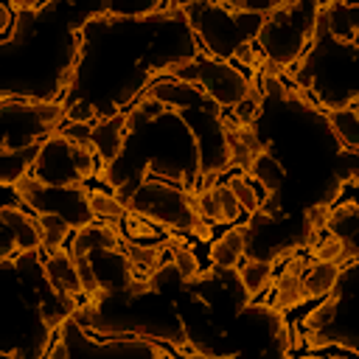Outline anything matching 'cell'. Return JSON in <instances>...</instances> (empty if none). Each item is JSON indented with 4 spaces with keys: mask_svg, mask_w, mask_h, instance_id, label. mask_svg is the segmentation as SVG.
<instances>
[{
    "mask_svg": "<svg viewBox=\"0 0 359 359\" xmlns=\"http://www.w3.org/2000/svg\"><path fill=\"white\" fill-rule=\"evenodd\" d=\"M180 11L188 17L194 34L205 42V48L216 59L230 62L233 56H238L252 70L261 65L252 56L250 42L258 36V28L269 8H258L247 3H188L180 6Z\"/></svg>",
    "mask_w": 359,
    "mask_h": 359,
    "instance_id": "obj_1",
    "label": "cell"
},
{
    "mask_svg": "<svg viewBox=\"0 0 359 359\" xmlns=\"http://www.w3.org/2000/svg\"><path fill=\"white\" fill-rule=\"evenodd\" d=\"M320 11L323 8L311 6V3L269 6V11L264 14V22L258 28V36H255L264 59L275 62L283 70H292V65H297L317 39Z\"/></svg>",
    "mask_w": 359,
    "mask_h": 359,
    "instance_id": "obj_2",
    "label": "cell"
},
{
    "mask_svg": "<svg viewBox=\"0 0 359 359\" xmlns=\"http://www.w3.org/2000/svg\"><path fill=\"white\" fill-rule=\"evenodd\" d=\"M129 210L137 216H146L149 222H157L160 227L185 230L199 238L210 236V227L202 222V216L194 208V196L165 180L146 177L140 188L129 196Z\"/></svg>",
    "mask_w": 359,
    "mask_h": 359,
    "instance_id": "obj_3",
    "label": "cell"
},
{
    "mask_svg": "<svg viewBox=\"0 0 359 359\" xmlns=\"http://www.w3.org/2000/svg\"><path fill=\"white\" fill-rule=\"evenodd\" d=\"M95 151L70 135H48L31 165V174L48 185H81L101 168L95 165Z\"/></svg>",
    "mask_w": 359,
    "mask_h": 359,
    "instance_id": "obj_4",
    "label": "cell"
},
{
    "mask_svg": "<svg viewBox=\"0 0 359 359\" xmlns=\"http://www.w3.org/2000/svg\"><path fill=\"white\" fill-rule=\"evenodd\" d=\"M163 73L202 87L219 107H238L247 98V79L244 73L233 65V62H222L216 56H191V59H180L163 67Z\"/></svg>",
    "mask_w": 359,
    "mask_h": 359,
    "instance_id": "obj_5",
    "label": "cell"
},
{
    "mask_svg": "<svg viewBox=\"0 0 359 359\" xmlns=\"http://www.w3.org/2000/svg\"><path fill=\"white\" fill-rule=\"evenodd\" d=\"M14 191L31 210H36L39 216L45 213L62 216L73 230L95 219L90 208V191L84 185H48L34 174H22L14 182Z\"/></svg>",
    "mask_w": 359,
    "mask_h": 359,
    "instance_id": "obj_6",
    "label": "cell"
},
{
    "mask_svg": "<svg viewBox=\"0 0 359 359\" xmlns=\"http://www.w3.org/2000/svg\"><path fill=\"white\" fill-rule=\"evenodd\" d=\"M62 118H65V107L59 101H34V98H8L6 95L3 98V121H6L3 146H8L14 135H20V149L34 146Z\"/></svg>",
    "mask_w": 359,
    "mask_h": 359,
    "instance_id": "obj_7",
    "label": "cell"
},
{
    "mask_svg": "<svg viewBox=\"0 0 359 359\" xmlns=\"http://www.w3.org/2000/svg\"><path fill=\"white\" fill-rule=\"evenodd\" d=\"M126 126H129V112H118V115L101 118L95 126H90L87 143L93 146V151H95L98 160H101V171H98V174L104 177V182H107L109 165L118 160V154H121V149H123Z\"/></svg>",
    "mask_w": 359,
    "mask_h": 359,
    "instance_id": "obj_8",
    "label": "cell"
},
{
    "mask_svg": "<svg viewBox=\"0 0 359 359\" xmlns=\"http://www.w3.org/2000/svg\"><path fill=\"white\" fill-rule=\"evenodd\" d=\"M45 275L50 280V286L65 294V297H79V294H87L84 286H81V278H79V266H76V258L70 252H65L62 247L59 250H50V255L45 258Z\"/></svg>",
    "mask_w": 359,
    "mask_h": 359,
    "instance_id": "obj_9",
    "label": "cell"
},
{
    "mask_svg": "<svg viewBox=\"0 0 359 359\" xmlns=\"http://www.w3.org/2000/svg\"><path fill=\"white\" fill-rule=\"evenodd\" d=\"M0 219H3L6 230L14 236V250L17 252H36L45 244L39 219H31L20 208H3L0 210Z\"/></svg>",
    "mask_w": 359,
    "mask_h": 359,
    "instance_id": "obj_10",
    "label": "cell"
},
{
    "mask_svg": "<svg viewBox=\"0 0 359 359\" xmlns=\"http://www.w3.org/2000/svg\"><path fill=\"white\" fill-rule=\"evenodd\" d=\"M118 247H121V230L115 224H95V222H90V224L76 230L70 255L81 258V255H90L93 250H118Z\"/></svg>",
    "mask_w": 359,
    "mask_h": 359,
    "instance_id": "obj_11",
    "label": "cell"
},
{
    "mask_svg": "<svg viewBox=\"0 0 359 359\" xmlns=\"http://www.w3.org/2000/svg\"><path fill=\"white\" fill-rule=\"evenodd\" d=\"M303 266H306V261H303L300 255H294V258L286 261L283 272H280L278 278H272V283H275V311H280V309H294V306H300V303L306 300V297H303V289H300Z\"/></svg>",
    "mask_w": 359,
    "mask_h": 359,
    "instance_id": "obj_12",
    "label": "cell"
},
{
    "mask_svg": "<svg viewBox=\"0 0 359 359\" xmlns=\"http://www.w3.org/2000/svg\"><path fill=\"white\" fill-rule=\"evenodd\" d=\"M247 238H250V224H236L230 227L219 241H213L210 247V261L219 269H233L238 264V258L247 250Z\"/></svg>",
    "mask_w": 359,
    "mask_h": 359,
    "instance_id": "obj_13",
    "label": "cell"
},
{
    "mask_svg": "<svg viewBox=\"0 0 359 359\" xmlns=\"http://www.w3.org/2000/svg\"><path fill=\"white\" fill-rule=\"evenodd\" d=\"M342 275V266L339 264H331V261H314L309 266V272L300 275V289H303V297H323L328 294L337 280Z\"/></svg>",
    "mask_w": 359,
    "mask_h": 359,
    "instance_id": "obj_14",
    "label": "cell"
},
{
    "mask_svg": "<svg viewBox=\"0 0 359 359\" xmlns=\"http://www.w3.org/2000/svg\"><path fill=\"white\" fill-rule=\"evenodd\" d=\"M323 115H325L328 126L334 129L337 140L342 143V149H348V151H356V149H359L356 101H351V104H348V107H342V109H325V107H323Z\"/></svg>",
    "mask_w": 359,
    "mask_h": 359,
    "instance_id": "obj_15",
    "label": "cell"
},
{
    "mask_svg": "<svg viewBox=\"0 0 359 359\" xmlns=\"http://www.w3.org/2000/svg\"><path fill=\"white\" fill-rule=\"evenodd\" d=\"M238 278L244 283L247 300H252L258 292H264L272 283V261H258V258H247L238 266Z\"/></svg>",
    "mask_w": 359,
    "mask_h": 359,
    "instance_id": "obj_16",
    "label": "cell"
},
{
    "mask_svg": "<svg viewBox=\"0 0 359 359\" xmlns=\"http://www.w3.org/2000/svg\"><path fill=\"white\" fill-rule=\"evenodd\" d=\"M121 247H123V252L129 255V261H132L135 266H140V269H146V272H157L160 258H163V250L168 247V241H165V244H157V247H140V244H135L129 236L121 233Z\"/></svg>",
    "mask_w": 359,
    "mask_h": 359,
    "instance_id": "obj_17",
    "label": "cell"
},
{
    "mask_svg": "<svg viewBox=\"0 0 359 359\" xmlns=\"http://www.w3.org/2000/svg\"><path fill=\"white\" fill-rule=\"evenodd\" d=\"M219 126L224 129V154L230 157L227 163H233V165H238V168H247V171H250V168H252V163H255V154L244 146V140H241V137H238V135H236L224 121H219Z\"/></svg>",
    "mask_w": 359,
    "mask_h": 359,
    "instance_id": "obj_18",
    "label": "cell"
},
{
    "mask_svg": "<svg viewBox=\"0 0 359 359\" xmlns=\"http://www.w3.org/2000/svg\"><path fill=\"white\" fill-rule=\"evenodd\" d=\"M311 250H314V258H317V261H331V264H339V266L348 264V261L353 258V252H356V250H351V247H348L339 236H334V233H331L328 238H323L320 244H314Z\"/></svg>",
    "mask_w": 359,
    "mask_h": 359,
    "instance_id": "obj_19",
    "label": "cell"
},
{
    "mask_svg": "<svg viewBox=\"0 0 359 359\" xmlns=\"http://www.w3.org/2000/svg\"><path fill=\"white\" fill-rule=\"evenodd\" d=\"M90 208H93V216L95 219H123L129 213V208L123 202H118L112 194H104V191H90Z\"/></svg>",
    "mask_w": 359,
    "mask_h": 359,
    "instance_id": "obj_20",
    "label": "cell"
},
{
    "mask_svg": "<svg viewBox=\"0 0 359 359\" xmlns=\"http://www.w3.org/2000/svg\"><path fill=\"white\" fill-rule=\"evenodd\" d=\"M39 227H42V238H45V247L48 250H59L67 238V233L73 230L62 216H53V213H45L39 216Z\"/></svg>",
    "mask_w": 359,
    "mask_h": 359,
    "instance_id": "obj_21",
    "label": "cell"
},
{
    "mask_svg": "<svg viewBox=\"0 0 359 359\" xmlns=\"http://www.w3.org/2000/svg\"><path fill=\"white\" fill-rule=\"evenodd\" d=\"M227 188L233 191V196H236V202H238V208H244L250 216H255L258 210H261V202H258V196H255V191L250 188V182H247V177H241V174H236V177H230L227 180Z\"/></svg>",
    "mask_w": 359,
    "mask_h": 359,
    "instance_id": "obj_22",
    "label": "cell"
},
{
    "mask_svg": "<svg viewBox=\"0 0 359 359\" xmlns=\"http://www.w3.org/2000/svg\"><path fill=\"white\" fill-rule=\"evenodd\" d=\"M168 247H171V255H174V266H177V272H180V280H185V283H191V278L199 272V264H196V255L185 247V244H180V241H168Z\"/></svg>",
    "mask_w": 359,
    "mask_h": 359,
    "instance_id": "obj_23",
    "label": "cell"
},
{
    "mask_svg": "<svg viewBox=\"0 0 359 359\" xmlns=\"http://www.w3.org/2000/svg\"><path fill=\"white\" fill-rule=\"evenodd\" d=\"M194 208H196V213H199L202 219L224 222V213H222V208H219V199H216V194H213V185L205 188V191H199V194H194Z\"/></svg>",
    "mask_w": 359,
    "mask_h": 359,
    "instance_id": "obj_24",
    "label": "cell"
},
{
    "mask_svg": "<svg viewBox=\"0 0 359 359\" xmlns=\"http://www.w3.org/2000/svg\"><path fill=\"white\" fill-rule=\"evenodd\" d=\"M337 306H339V297H337V294H331L320 309H314V311H309V314H306V320H303V323H306V328H314V331H317V328H323L325 323H331V317L337 314Z\"/></svg>",
    "mask_w": 359,
    "mask_h": 359,
    "instance_id": "obj_25",
    "label": "cell"
},
{
    "mask_svg": "<svg viewBox=\"0 0 359 359\" xmlns=\"http://www.w3.org/2000/svg\"><path fill=\"white\" fill-rule=\"evenodd\" d=\"M213 194H216V199H219V208H222V213H224V222H236L241 208H238V202H236L233 191L227 188V182L213 185Z\"/></svg>",
    "mask_w": 359,
    "mask_h": 359,
    "instance_id": "obj_26",
    "label": "cell"
},
{
    "mask_svg": "<svg viewBox=\"0 0 359 359\" xmlns=\"http://www.w3.org/2000/svg\"><path fill=\"white\" fill-rule=\"evenodd\" d=\"M168 104L163 101V98H157V95H149L143 104H137L135 107V112H129V126H137V123H143L146 118H151L154 112H163Z\"/></svg>",
    "mask_w": 359,
    "mask_h": 359,
    "instance_id": "obj_27",
    "label": "cell"
},
{
    "mask_svg": "<svg viewBox=\"0 0 359 359\" xmlns=\"http://www.w3.org/2000/svg\"><path fill=\"white\" fill-rule=\"evenodd\" d=\"M328 216H331V205L328 202H320V205H314V208L306 210V227H311V230L320 233L328 224Z\"/></svg>",
    "mask_w": 359,
    "mask_h": 359,
    "instance_id": "obj_28",
    "label": "cell"
},
{
    "mask_svg": "<svg viewBox=\"0 0 359 359\" xmlns=\"http://www.w3.org/2000/svg\"><path fill=\"white\" fill-rule=\"evenodd\" d=\"M45 356H48V359H65V356H70V345H67V339L62 337L53 348H48V351H45Z\"/></svg>",
    "mask_w": 359,
    "mask_h": 359,
    "instance_id": "obj_29",
    "label": "cell"
},
{
    "mask_svg": "<svg viewBox=\"0 0 359 359\" xmlns=\"http://www.w3.org/2000/svg\"><path fill=\"white\" fill-rule=\"evenodd\" d=\"M126 292H129V294H146V292H151V283L143 280V278H132V280L126 283Z\"/></svg>",
    "mask_w": 359,
    "mask_h": 359,
    "instance_id": "obj_30",
    "label": "cell"
},
{
    "mask_svg": "<svg viewBox=\"0 0 359 359\" xmlns=\"http://www.w3.org/2000/svg\"><path fill=\"white\" fill-rule=\"evenodd\" d=\"M286 339H289V325L280 320L278 323V353H286Z\"/></svg>",
    "mask_w": 359,
    "mask_h": 359,
    "instance_id": "obj_31",
    "label": "cell"
}]
</instances>
